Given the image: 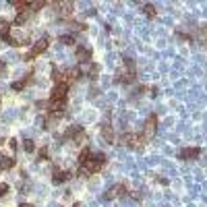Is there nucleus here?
<instances>
[{
    "mask_svg": "<svg viewBox=\"0 0 207 207\" xmlns=\"http://www.w3.org/2000/svg\"><path fill=\"white\" fill-rule=\"evenodd\" d=\"M104 155L102 153H97V155H93V158H87V162H85V170L87 172H97L102 166H104Z\"/></svg>",
    "mask_w": 207,
    "mask_h": 207,
    "instance_id": "f257e3e1",
    "label": "nucleus"
},
{
    "mask_svg": "<svg viewBox=\"0 0 207 207\" xmlns=\"http://www.w3.org/2000/svg\"><path fill=\"white\" fill-rule=\"evenodd\" d=\"M66 91H69V85L66 83H58L52 91V99H64L66 97Z\"/></svg>",
    "mask_w": 207,
    "mask_h": 207,
    "instance_id": "f03ea898",
    "label": "nucleus"
},
{
    "mask_svg": "<svg viewBox=\"0 0 207 207\" xmlns=\"http://www.w3.org/2000/svg\"><path fill=\"white\" fill-rule=\"evenodd\" d=\"M46 48H48V40L43 38V40H40V41H38V43H35V48H33V50H31V52L27 54V58H35V56H38V54H41V52H43Z\"/></svg>",
    "mask_w": 207,
    "mask_h": 207,
    "instance_id": "7ed1b4c3",
    "label": "nucleus"
},
{
    "mask_svg": "<svg viewBox=\"0 0 207 207\" xmlns=\"http://www.w3.org/2000/svg\"><path fill=\"white\" fill-rule=\"evenodd\" d=\"M69 178H71V174H69V172H58V170L54 172V182H56V184H62V182H64V180H69Z\"/></svg>",
    "mask_w": 207,
    "mask_h": 207,
    "instance_id": "20e7f679",
    "label": "nucleus"
},
{
    "mask_svg": "<svg viewBox=\"0 0 207 207\" xmlns=\"http://www.w3.org/2000/svg\"><path fill=\"white\" fill-rule=\"evenodd\" d=\"M8 33H10V25L6 21H0V38L8 40Z\"/></svg>",
    "mask_w": 207,
    "mask_h": 207,
    "instance_id": "39448f33",
    "label": "nucleus"
},
{
    "mask_svg": "<svg viewBox=\"0 0 207 207\" xmlns=\"http://www.w3.org/2000/svg\"><path fill=\"white\" fill-rule=\"evenodd\" d=\"M62 106H64V99H52V102H50V108H52L54 114H58V110H60Z\"/></svg>",
    "mask_w": 207,
    "mask_h": 207,
    "instance_id": "423d86ee",
    "label": "nucleus"
},
{
    "mask_svg": "<svg viewBox=\"0 0 207 207\" xmlns=\"http://www.w3.org/2000/svg\"><path fill=\"white\" fill-rule=\"evenodd\" d=\"M180 155H182V158H197V155H199V149H197V147H193V149H184Z\"/></svg>",
    "mask_w": 207,
    "mask_h": 207,
    "instance_id": "0eeeda50",
    "label": "nucleus"
},
{
    "mask_svg": "<svg viewBox=\"0 0 207 207\" xmlns=\"http://www.w3.org/2000/svg\"><path fill=\"white\" fill-rule=\"evenodd\" d=\"M13 166H15V160H10V158H2L0 170H8V168H13Z\"/></svg>",
    "mask_w": 207,
    "mask_h": 207,
    "instance_id": "6e6552de",
    "label": "nucleus"
},
{
    "mask_svg": "<svg viewBox=\"0 0 207 207\" xmlns=\"http://www.w3.org/2000/svg\"><path fill=\"white\" fill-rule=\"evenodd\" d=\"M77 56H79V60H81V62H85L91 54H89V50H77Z\"/></svg>",
    "mask_w": 207,
    "mask_h": 207,
    "instance_id": "1a4fd4ad",
    "label": "nucleus"
},
{
    "mask_svg": "<svg viewBox=\"0 0 207 207\" xmlns=\"http://www.w3.org/2000/svg\"><path fill=\"white\" fill-rule=\"evenodd\" d=\"M153 128H155V116H151V118H149V122H147V130H145V133H147V135H151V133H153Z\"/></svg>",
    "mask_w": 207,
    "mask_h": 207,
    "instance_id": "9d476101",
    "label": "nucleus"
},
{
    "mask_svg": "<svg viewBox=\"0 0 207 207\" xmlns=\"http://www.w3.org/2000/svg\"><path fill=\"white\" fill-rule=\"evenodd\" d=\"M89 155H91V151H89V149H83V151H81V155H79V164H85Z\"/></svg>",
    "mask_w": 207,
    "mask_h": 207,
    "instance_id": "9b49d317",
    "label": "nucleus"
},
{
    "mask_svg": "<svg viewBox=\"0 0 207 207\" xmlns=\"http://www.w3.org/2000/svg\"><path fill=\"white\" fill-rule=\"evenodd\" d=\"M25 21H27V13H25V10H21V15L17 17V25H23Z\"/></svg>",
    "mask_w": 207,
    "mask_h": 207,
    "instance_id": "f8f14e48",
    "label": "nucleus"
},
{
    "mask_svg": "<svg viewBox=\"0 0 207 207\" xmlns=\"http://www.w3.org/2000/svg\"><path fill=\"white\" fill-rule=\"evenodd\" d=\"M23 85H25V81H15V83H13V89H17V91H19V89H23Z\"/></svg>",
    "mask_w": 207,
    "mask_h": 207,
    "instance_id": "ddd939ff",
    "label": "nucleus"
},
{
    "mask_svg": "<svg viewBox=\"0 0 207 207\" xmlns=\"http://www.w3.org/2000/svg\"><path fill=\"white\" fill-rule=\"evenodd\" d=\"M25 151H33V141H25Z\"/></svg>",
    "mask_w": 207,
    "mask_h": 207,
    "instance_id": "4468645a",
    "label": "nucleus"
},
{
    "mask_svg": "<svg viewBox=\"0 0 207 207\" xmlns=\"http://www.w3.org/2000/svg\"><path fill=\"white\" fill-rule=\"evenodd\" d=\"M6 191H8V184H0V195L6 193Z\"/></svg>",
    "mask_w": 207,
    "mask_h": 207,
    "instance_id": "2eb2a0df",
    "label": "nucleus"
},
{
    "mask_svg": "<svg viewBox=\"0 0 207 207\" xmlns=\"http://www.w3.org/2000/svg\"><path fill=\"white\" fill-rule=\"evenodd\" d=\"M21 207H31V205H21Z\"/></svg>",
    "mask_w": 207,
    "mask_h": 207,
    "instance_id": "dca6fc26",
    "label": "nucleus"
},
{
    "mask_svg": "<svg viewBox=\"0 0 207 207\" xmlns=\"http://www.w3.org/2000/svg\"><path fill=\"white\" fill-rule=\"evenodd\" d=\"M75 207H81V205H79V203H77V205H75Z\"/></svg>",
    "mask_w": 207,
    "mask_h": 207,
    "instance_id": "f3484780",
    "label": "nucleus"
}]
</instances>
